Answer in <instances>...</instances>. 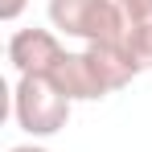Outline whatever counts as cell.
Masks as SVG:
<instances>
[{
    "mask_svg": "<svg viewBox=\"0 0 152 152\" xmlns=\"http://www.w3.org/2000/svg\"><path fill=\"white\" fill-rule=\"evenodd\" d=\"M29 0H0V21H17L21 12H25Z\"/></svg>",
    "mask_w": 152,
    "mask_h": 152,
    "instance_id": "obj_7",
    "label": "cell"
},
{
    "mask_svg": "<svg viewBox=\"0 0 152 152\" xmlns=\"http://www.w3.org/2000/svg\"><path fill=\"white\" fill-rule=\"evenodd\" d=\"M136 74H144V66L132 53L127 33H124L119 41H103V45H86L78 53H66L58 62V70L50 74V82L70 103H95V99H107L111 91L127 86Z\"/></svg>",
    "mask_w": 152,
    "mask_h": 152,
    "instance_id": "obj_1",
    "label": "cell"
},
{
    "mask_svg": "<svg viewBox=\"0 0 152 152\" xmlns=\"http://www.w3.org/2000/svg\"><path fill=\"white\" fill-rule=\"evenodd\" d=\"M70 107L74 103L41 74H25L12 86V119L25 136H58L70 124Z\"/></svg>",
    "mask_w": 152,
    "mask_h": 152,
    "instance_id": "obj_2",
    "label": "cell"
},
{
    "mask_svg": "<svg viewBox=\"0 0 152 152\" xmlns=\"http://www.w3.org/2000/svg\"><path fill=\"white\" fill-rule=\"evenodd\" d=\"M62 58H66V50H62L58 33H50V29H17L8 37V66L17 70V78L25 74L50 78Z\"/></svg>",
    "mask_w": 152,
    "mask_h": 152,
    "instance_id": "obj_4",
    "label": "cell"
},
{
    "mask_svg": "<svg viewBox=\"0 0 152 152\" xmlns=\"http://www.w3.org/2000/svg\"><path fill=\"white\" fill-rule=\"evenodd\" d=\"M8 152H45V148H41V144H12Z\"/></svg>",
    "mask_w": 152,
    "mask_h": 152,
    "instance_id": "obj_8",
    "label": "cell"
},
{
    "mask_svg": "<svg viewBox=\"0 0 152 152\" xmlns=\"http://www.w3.org/2000/svg\"><path fill=\"white\" fill-rule=\"evenodd\" d=\"M115 4L127 17V25H148L152 21V0H115Z\"/></svg>",
    "mask_w": 152,
    "mask_h": 152,
    "instance_id": "obj_6",
    "label": "cell"
},
{
    "mask_svg": "<svg viewBox=\"0 0 152 152\" xmlns=\"http://www.w3.org/2000/svg\"><path fill=\"white\" fill-rule=\"evenodd\" d=\"M50 25L86 45H103L127 33V17L115 0H50Z\"/></svg>",
    "mask_w": 152,
    "mask_h": 152,
    "instance_id": "obj_3",
    "label": "cell"
},
{
    "mask_svg": "<svg viewBox=\"0 0 152 152\" xmlns=\"http://www.w3.org/2000/svg\"><path fill=\"white\" fill-rule=\"evenodd\" d=\"M127 45H132V53L140 58V66L148 70L152 66V21L148 25H127Z\"/></svg>",
    "mask_w": 152,
    "mask_h": 152,
    "instance_id": "obj_5",
    "label": "cell"
}]
</instances>
